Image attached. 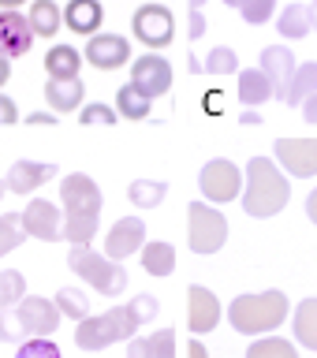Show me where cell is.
<instances>
[{"label":"cell","mask_w":317,"mask_h":358,"mask_svg":"<svg viewBox=\"0 0 317 358\" xmlns=\"http://www.w3.org/2000/svg\"><path fill=\"white\" fill-rule=\"evenodd\" d=\"M269 97H276V94H273V83L265 78L262 67H246V71H239V105L258 108V105H265Z\"/></svg>","instance_id":"44dd1931"},{"label":"cell","mask_w":317,"mask_h":358,"mask_svg":"<svg viewBox=\"0 0 317 358\" xmlns=\"http://www.w3.org/2000/svg\"><path fill=\"white\" fill-rule=\"evenodd\" d=\"M101 22H105L101 0H67V8H64V27L67 30L94 38V30H101Z\"/></svg>","instance_id":"d6986e66"},{"label":"cell","mask_w":317,"mask_h":358,"mask_svg":"<svg viewBox=\"0 0 317 358\" xmlns=\"http://www.w3.org/2000/svg\"><path fill=\"white\" fill-rule=\"evenodd\" d=\"M83 56L97 71H116V67L131 64V41L120 38V34H94Z\"/></svg>","instance_id":"9a60e30c"},{"label":"cell","mask_w":317,"mask_h":358,"mask_svg":"<svg viewBox=\"0 0 317 358\" xmlns=\"http://www.w3.org/2000/svg\"><path fill=\"white\" fill-rule=\"evenodd\" d=\"M161 313L157 295H139L123 306H112L105 313H90L86 321H78L75 329V343L78 351H105V347L120 343V340H134V332L142 324H150Z\"/></svg>","instance_id":"6da1fadb"},{"label":"cell","mask_w":317,"mask_h":358,"mask_svg":"<svg viewBox=\"0 0 317 358\" xmlns=\"http://www.w3.org/2000/svg\"><path fill=\"white\" fill-rule=\"evenodd\" d=\"M8 78H11V60H8V56H0V86H4Z\"/></svg>","instance_id":"c3c4849f"},{"label":"cell","mask_w":317,"mask_h":358,"mask_svg":"<svg viewBox=\"0 0 317 358\" xmlns=\"http://www.w3.org/2000/svg\"><path fill=\"white\" fill-rule=\"evenodd\" d=\"M310 27H317V0L310 4Z\"/></svg>","instance_id":"816d5d0a"},{"label":"cell","mask_w":317,"mask_h":358,"mask_svg":"<svg viewBox=\"0 0 317 358\" xmlns=\"http://www.w3.org/2000/svg\"><path fill=\"white\" fill-rule=\"evenodd\" d=\"M276 30L284 34L288 41H302L310 34V8H302L299 0L288 4L284 11H280V19H276Z\"/></svg>","instance_id":"4316f807"},{"label":"cell","mask_w":317,"mask_h":358,"mask_svg":"<svg viewBox=\"0 0 317 358\" xmlns=\"http://www.w3.org/2000/svg\"><path fill=\"white\" fill-rule=\"evenodd\" d=\"M67 265H71V273L78 280H86V284L94 291H101L105 299H120L123 287H127V268L120 262H112V257H105V254H97L94 246H71Z\"/></svg>","instance_id":"277c9868"},{"label":"cell","mask_w":317,"mask_h":358,"mask_svg":"<svg viewBox=\"0 0 317 358\" xmlns=\"http://www.w3.org/2000/svg\"><path fill=\"white\" fill-rule=\"evenodd\" d=\"M239 11H243L246 22H254V27H258V22H269V15L276 11V0H243Z\"/></svg>","instance_id":"74e56055"},{"label":"cell","mask_w":317,"mask_h":358,"mask_svg":"<svg viewBox=\"0 0 317 358\" xmlns=\"http://www.w3.org/2000/svg\"><path fill=\"white\" fill-rule=\"evenodd\" d=\"M27 123H30V127H52L56 116H52V112H30Z\"/></svg>","instance_id":"ee69618b"},{"label":"cell","mask_w":317,"mask_h":358,"mask_svg":"<svg viewBox=\"0 0 317 358\" xmlns=\"http://www.w3.org/2000/svg\"><path fill=\"white\" fill-rule=\"evenodd\" d=\"M187 243L190 250L209 257L228 243V220L220 209H213L209 201H190L187 206Z\"/></svg>","instance_id":"5b68a950"},{"label":"cell","mask_w":317,"mask_h":358,"mask_svg":"<svg viewBox=\"0 0 317 358\" xmlns=\"http://www.w3.org/2000/svg\"><path fill=\"white\" fill-rule=\"evenodd\" d=\"M127 358H153L150 336H134V340H127Z\"/></svg>","instance_id":"60d3db41"},{"label":"cell","mask_w":317,"mask_h":358,"mask_svg":"<svg viewBox=\"0 0 317 358\" xmlns=\"http://www.w3.org/2000/svg\"><path fill=\"white\" fill-rule=\"evenodd\" d=\"M224 317V310H220V299L213 295L209 287H202V284H190L187 287V329L202 336V332H213L220 324Z\"/></svg>","instance_id":"5bb4252c"},{"label":"cell","mask_w":317,"mask_h":358,"mask_svg":"<svg viewBox=\"0 0 317 358\" xmlns=\"http://www.w3.org/2000/svg\"><path fill=\"white\" fill-rule=\"evenodd\" d=\"M224 4H228V8H239V4H243V0H224Z\"/></svg>","instance_id":"db71d44e"},{"label":"cell","mask_w":317,"mask_h":358,"mask_svg":"<svg viewBox=\"0 0 317 358\" xmlns=\"http://www.w3.org/2000/svg\"><path fill=\"white\" fill-rule=\"evenodd\" d=\"M49 179H56V164H41V161H15L4 176V187L11 194L30 198L38 187H45Z\"/></svg>","instance_id":"e0dca14e"},{"label":"cell","mask_w":317,"mask_h":358,"mask_svg":"<svg viewBox=\"0 0 317 358\" xmlns=\"http://www.w3.org/2000/svg\"><path fill=\"white\" fill-rule=\"evenodd\" d=\"M239 123H246V127H254V123H262V116H258V112L251 108V112H243V116H239Z\"/></svg>","instance_id":"681fc988"},{"label":"cell","mask_w":317,"mask_h":358,"mask_svg":"<svg viewBox=\"0 0 317 358\" xmlns=\"http://www.w3.org/2000/svg\"><path fill=\"white\" fill-rule=\"evenodd\" d=\"M131 86L142 90L146 97H161L172 90V67H168L164 56L146 52L139 60H131Z\"/></svg>","instance_id":"8fae6325"},{"label":"cell","mask_w":317,"mask_h":358,"mask_svg":"<svg viewBox=\"0 0 317 358\" xmlns=\"http://www.w3.org/2000/svg\"><path fill=\"white\" fill-rule=\"evenodd\" d=\"M273 153H276V164L284 168V176H299V179L317 176V138H276Z\"/></svg>","instance_id":"30bf717a"},{"label":"cell","mask_w":317,"mask_h":358,"mask_svg":"<svg viewBox=\"0 0 317 358\" xmlns=\"http://www.w3.org/2000/svg\"><path fill=\"white\" fill-rule=\"evenodd\" d=\"M288 295L276 287L258 291V295H239L228 306V321L239 336H273V329L288 321Z\"/></svg>","instance_id":"3957f363"},{"label":"cell","mask_w":317,"mask_h":358,"mask_svg":"<svg viewBox=\"0 0 317 358\" xmlns=\"http://www.w3.org/2000/svg\"><path fill=\"white\" fill-rule=\"evenodd\" d=\"M262 71H265V78L273 83V94L276 97H284V90H288V83H291V75H295V52L288 49V45H269V49H262Z\"/></svg>","instance_id":"ac0fdd59"},{"label":"cell","mask_w":317,"mask_h":358,"mask_svg":"<svg viewBox=\"0 0 317 358\" xmlns=\"http://www.w3.org/2000/svg\"><path fill=\"white\" fill-rule=\"evenodd\" d=\"M45 67H49V78H78L83 52L71 49V45H52L49 56H45Z\"/></svg>","instance_id":"cb8c5ba5"},{"label":"cell","mask_w":317,"mask_h":358,"mask_svg":"<svg viewBox=\"0 0 317 358\" xmlns=\"http://www.w3.org/2000/svg\"><path fill=\"white\" fill-rule=\"evenodd\" d=\"M52 302H56V310H60V317H71V321L90 317V299H86V291H78V287H60L52 295Z\"/></svg>","instance_id":"4dcf8cb0"},{"label":"cell","mask_w":317,"mask_h":358,"mask_svg":"<svg viewBox=\"0 0 317 358\" xmlns=\"http://www.w3.org/2000/svg\"><path fill=\"white\" fill-rule=\"evenodd\" d=\"M30 45H34L30 19L19 15V11H0V56L19 60V56L30 52Z\"/></svg>","instance_id":"2e32d148"},{"label":"cell","mask_w":317,"mask_h":358,"mask_svg":"<svg viewBox=\"0 0 317 358\" xmlns=\"http://www.w3.org/2000/svg\"><path fill=\"white\" fill-rule=\"evenodd\" d=\"M19 4H27V0H0V8H4V11H15Z\"/></svg>","instance_id":"f907efd6"},{"label":"cell","mask_w":317,"mask_h":358,"mask_svg":"<svg viewBox=\"0 0 317 358\" xmlns=\"http://www.w3.org/2000/svg\"><path fill=\"white\" fill-rule=\"evenodd\" d=\"M97 228H101V217H64L60 239L71 243V246H90V239L97 235Z\"/></svg>","instance_id":"f546056e"},{"label":"cell","mask_w":317,"mask_h":358,"mask_svg":"<svg viewBox=\"0 0 317 358\" xmlns=\"http://www.w3.org/2000/svg\"><path fill=\"white\" fill-rule=\"evenodd\" d=\"M116 120H120V112L112 105H101V101H90V105H83V112H78V123H83V127H112Z\"/></svg>","instance_id":"d590c367"},{"label":"cell","mask_w":317,"mask_h":358,"mask_svg":"<svg viewBox=\"0 0 317 358\" xmlns=\"http://www.w3.org/2000/svg\"><path fill=\"white\" fill-rule=\"evenodd\" d=\"M83 78H49L45 83V101H49L52 112H75L83 108Z\"/></svg>","instance_id":"ffe728a7"},{"label":"cell","mask_w":317,"mask_h":358,"mask_svg":"<svg viewBox=\"0 0 317 358\" xmlns=\"http://www.w3.org/2000/svg\"><path fill=\"white\" fill-rule=\"evenodd\" d=\"M302 120H307V123H317V94H310L307 101H302Z\"/></svg>","instance_id":"f6af8a7d"},{"label":"cell","mask_w":317,"mask_h":358,"mask_svg":"<svg viewBox=\"0 0 317 358\" xmlns=\"http://www.w3.org/2000/svg\"><path fill=\"white\" fill-rule=\"evenodd\" d=\"M307 217H310V220L317 224V187L310 190V198H307Z\"/></svg>","instance_id":"7dc6e473"},{"label":"cell","mask_w":317,"mask_h":358,"mask_svg":"<svg viewBox=\"0 0 317 358\" xmlns=\"http://www.w3.org/2000/svg\"><path fill=\"white\" fill-rule=\"evenodd\" d=\"M246 358H299V351L291 340H284V336H258V340L246 347Z\"/></svg>","instance_id":"1f68e13d"},{"label":"cell","mask_w":317,"mask_h":358,"mask_svg":"<svg viewBox=\"0 0 317 358\" xmlns=\"http://www.w3.org/2000/svg\"><path fill=\"white\" fill-rule=\"evenodd\" d=\"M150 347H153V358H176V332L172 329H157L150 336Z\"/></svg>","instance_id":"ab89813d"},{"label":"cell","mask_w":317,"mask_h":358,"mask_svg":"<svg viewBox=\"0 0 317 358\" xmlns=\"http://www.w3.org/2000/svg\"><path fill=\"white\" fill-rule=\"evenodd\" d=\"M15 358H64V351L52 340H22Z\"/></svg>","instance_id":"8d00e7d4"},{"label":"cell","mask_w":317,"mask_h":358,"mask_svg":"<svg viewBox=\"0 0 317 358\" xmlns=\"http://www.w3.org/2000/svg\"><path fill=\"white\" fill-rule=\"evenodd\" d=\"M198 190L202 198L213 201V206H228L243 194V172L239 164L228 161V157H213V161L202 164L198 172Z\"/></svg>","instance_id":"8992f818"},{"label":"cell","mask_w":317,"mask_h":358,"mask_svg":"<svg viewBox=\"0 0 317 358\" xmlns=\"http://www.w3.org/2000/svg\"><path fill=\"white\" fill-rule=\"evenodd\" d=\"M22 340H27V332H22L15 310H0V343H22Z\"/></svg>","instance_id":"f35d334b"},{"label":"cell","mask_w":317,"mask_h":358,"mask_svg":"<svg viewBox=\"0 0 317 358\" xmlns=\"http://www.w3.org/2000/svg\"><path fill=\"white\" fill-rule=\"evenodd\" d=\"M139 257H142V268L150 276H172V268H176V246L164 243V239L146 243L139 250Z\"/></svg>","instance_id":"7402d4cb"},{"label":"cell","mask_w":317,"mask_h":358,"mask_svg":"<svg viewBox=\"0 0 317 358\" xmlns=\"http://www.w3.org/2000/svg\"><path fill=\"white\" fill-rule=\"evenodd\" d=\"M8 123H19V108L8 94H0V127H8Z\"/></svg>","instance_id":"b9f144b4"},{"label":"cell","mask_w":317,"mask_h":358,"mask_svg":"<svg viewBox=\"0 0 317 358\" xmlns=\"http://www.w3.org/2000/svg\"><path fill=\"white\" fill-rule=\"evenodd\" d=\"M206 30H209V27H206V15H202V11H190V30H187V34H190V38L198 41V38H202V34H206Z\"/></svg>","instance_id":"7bdbcfd3"},{"label":"cell","mask_w":317,"mask_h":358,"mask_svg":"<svg viewBox=\"0 0 317 358\" xmlns=\"http://www.w3.org/2000/svg\"><path fill=\"white\" fill-rule=\"evenodd\" d=\"M8 194V187H4V179H0V198H4Z\"/></svg>","instance_id":"11a10c76"},{"label":"cell","mask_w":317,"mask_h":358,"mask_svg":"<svg viewBox=\"0 0 317 358\" xmlns=\"http://www.w3.org/2000/svg\"><path fill=\"white\" fill-rule=\"evenodd\" d=\"M187 358H209L206 343H202V340H190V343H187Z\"/></svg>","instance_id":"bcb514c9"},{"label":"cell","mask_w":317,"mask_h":358,"mask_svg":"<svg viewBox=\"0 0 317 358\" xmlns=\"http://www.w3.org/2000/svg\"><path fill=\"white\" fill-rule=\"evenodd\" d=\"M22 220V231L30 235V239H41V243H56L60 239V209H56V201L49 198H30V206L19 213Z\"/></svg>","instance_id":"4fadbf2b"},{"label":"cell","mask_w":317,"mask_h":358,"mask_svg":"<svg viewBox=\"0 0 317 358\" xmlns=\"http://www.w3.org/2000/svg\"><path fill=\"white\" fill-rule=\"evenodd\" d=\"M288 201H291V183L280 172V164L269 161V157H251L243 168V209L258 220H269Z\"/></svg>","instance_id":"7a4b0ae2"},{"label":"cell","mask_w":317,"mask_h":358,"mask_svg":"<svg viewBox=\"0 0 317 358\" xmlns=\"http://www.w3.org/2000/svg\"><path fill=\"white\" fill-rule=\"evenodd\" d=\"M60 201H64V217H101V187L97 179H90L86 172H71L60 179Z\"/></svg>","instance_id":"52a82bcc"},{"label":"cell","mask_w":317,"mask_h":358,"mask_svg":"<svg viewBox=\"0 0 317 358\" xmlns=\"http://www.w3.org/2000/svg\"><path fill=\"white\" fill-rule=\"evenodd\" d=\"M146 246V224L142 217H120L116 224L108 228L105 235V257H112V262H127L131 254H139Z\"/></svg>","instance_id":"7c38bea8"},{"label":"cell","mask_w":317,"mask_h":358,"mask_svg":"<svg viewBox=\"0 0 317 358\" xmlns=\"http://www.w3.org/2000/svg\"><path fill=\"white\" fill-rule=\"evenodd\" d=\"M168 194V183L164 179H134V183L127 187V198L134 209H157Z\"/></svg>","instance_id":"484cf974"},{"label":"cell","mask_w":317,"mask_h":358,"mask_svg":"<svg viewBox=\"0 0 317 358\" xmlns=\"http://www.w3.org/2000/svg\"><path fill=\"white\" fill-rule=\"evenodd\" d=\"M116 108L123 120H150V108H153V97H146L142 90H134L131 83L116 90Z\"/></svg>","instance_id":"83f0119b"},{"label":"cell","mask_w":317,"mask_h":358,"mask_svg":"<svg viewBox=\"0 0 317 358\" xmlns=\"http://www.w3.org/2000/svg\"><path fill=\"white\" fill-rule=\"evenodd\" d=\"M202 4H206V0H190V11H202Z\"/></svg>","instance_id":"f5cc1de1"},{"label":"cell","mask_w":317,"mask_h":358,"mask_svg":"<svg viewBox=\"0 0 317 358\" xmlns=\"http://www.w3.org/2000/svg\"><path fill=\"white\" fill-rule=\"evenodd\" d=\"M202 71H209V75H235V71H239V56H235V49H228V45H217V49H209Z\"/></svg>","instance_id":"e575fe53"},{"label":"cell","mask_w":317,"mask_h":358,"mask_svg":"<svg viewBox=\"0 0 317 358\" xmlns=\"http://www.w3.org/2000/svg\"><path fill=\"white\" fill-rule=\"evenodd\" d=\"M310 94H317V64L314 60L295 67V75H291V83H288V90H284V97H280V101L291 105V108H299Z\"/></svg>","instance_id":"603a6c76"},{"label":"cell","mask_w":317,"mask_h":358,"mask_svg":"<svg viewBox=\"0 0 317 358\" xmlns=\"http://www.w3.org/2000/svg\"><path fill=\"white\" fill-rule=\"evenodd\" d=\"M30 30L38 34V38H52L56 30H60V8H56V0H34L30 4Z\"/></svg>","instance_id":"d4e9b609"},{"label":"cell","mask_w":317,"mask_h":358,"mask_svg":"<svg viewBox=\"0 0 317 358\" xmlns=\"http://www.w3.org/2000/svg\"><path fill=\"white\" fill-rule=\"evenodd\" d=\"M295 340L307 347V351H317V299H302L295 310Z\"/></svg>","instance_id":"f1b7e54d"},{"label":"cell","mask_w":317,"mask_h":358,"mask_svg":"<svg viewBox=\"0 0 317 358\" xmlns=\"http://www.w3.org/2000/svg\"><path fill=\"white\" fill-rule=\"evenodd\" d=\"M22 239H27V231H22L19 213H0V257L22 246Z\"/></svg>","instance_id":"836d02e7"},{"label":"cell","mask_w":317,"mask_h":358,"mask_svg":"<svg viewBox=\"0 0 317 358\" xmlns=\"http://www.w3.org/2000/svg\"><path fill=\"white\" fill-rule=\"evenodd\" d=\"M27 299V276L15 268H0V310H11Z\"/></svg>","instance_id":"d6a6232c"},{"label":"cell","mask_w":317,"mask_h":358,"mask_svg":"<svg viewBox=\"0 0 317 358\" xmlns=\"http://www.w3.org/2000/svg\"><path fill=\"white\" fill-rule=\"evenodd\" d=\"M15 317L27 332V340H52V332L60 329V310H56L52 299L41 295H27L15 306Z\"/></svg>","instance_id":"9c48e42d"},{"label":"cell","mask_w":317,"mask_h":358,"mask_svg":"<svg viewBox=\"0 0 317 358\" xmlns=\"http://www.w3.org/2000/svg\"><path fill=\"white\" fill-rule=\"evenodd\" d=\"M131 30L146 49H164L172 45V30H176V19L164 4H142L131 19Z\"/></svg>","instance_id":"ba28073f"}]
</instances>
